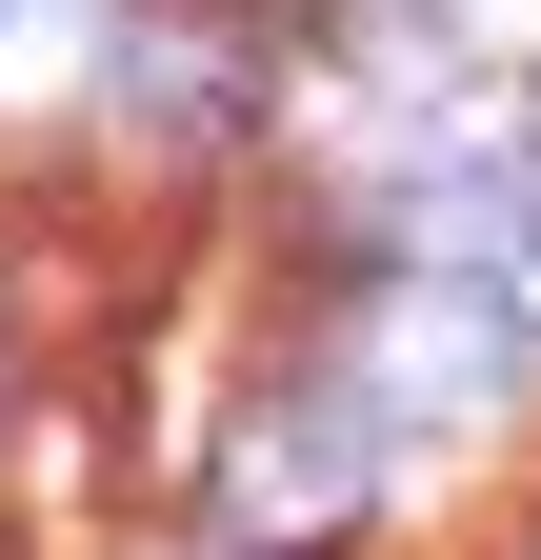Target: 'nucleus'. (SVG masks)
Returning a JSON list of instances; mask_svg holds the SVG:
<instances>
[{
	"label": "nucleus",
	"mask_w": 541,
	"mask_h": 560,
	"mask_svg": "<svg viewBox=\"0 0 541 560\" xmlns=\"http://www.w3.org/2000/svg\"><path fill=\"white\" fill-rule=\"evenodd\" d=\"M361 460H381V420H361L342 381H301V400H261V420H241V460H221V501L301 540V521H342V501H361Z\"/></svg>",
	"instance_id": "obj_1"
},
{
	"label": "nucleus",
	"mask_w": 541,
	"mask_h": 560,
	"mask_svg": "<svg viewBox=\"0 0 541 560\" xmlns=\"http://www.w3.org/2000/svg\"><path fill=\"white\" fill-rule=\"evenodd\" d=\"M461 280H482V320L541 361V180H502V200H461Z\"/></svg>",
	"instance_id": "obj_2"
}]
</instances>
